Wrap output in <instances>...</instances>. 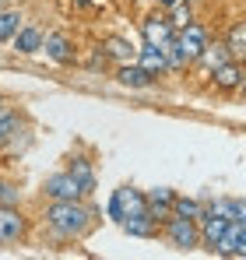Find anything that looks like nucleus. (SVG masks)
Here are the masks:
<instances>
[{
  "instance_id": "1",
  "label": "nucleus",
  "mask_w": 246,
  "mask_h": 260,
  "mask_svg": "<svg viewBox=\"0 0 246 260\" xmlns=\"http://www.w3.org/2000/svg\"><path fill=\"white\" fill-rule=\"evenodd\" d=\"M88 211H84L78 201H53L49 208H46V221H49V229L56 232V236H64V239H74V236H81L84 229H88Z\"/></svg>"
},
{
  "instance_id": "2",
  "label": "nucleus",
  "mask_w": 246,
  "mask_h": 260,
  "mask_svg": "<svg viewBox=\"0 0 246 260\" xmlns=\"http://www.w3.org/2000/svg\"><path fill=\"white\" fill-rule=\"evenodd\" d=\"M165 236H169V243L179 246V250H194V246L201 243L197 221H194V218H183V215H172L165 221Z\"/></svg>"
},
{
  "instance_id": "3",
  "label": "nucleus",
  "mask_w": 246,
  "mask_h": 260,
  "mask_svg": "<svg viewBox=\"0 0 246 260\" xmlns=\"http://www.w3.org/2000/svg\"><path fill=\"white\" fill-rule=\"evenodd\" d=\"M141 211H148V197L130 186H123L109 197V218H116V221H123L127 215H141Z\"/></svg>"
},
{
  "instance_id": "4",
  "label": "nucleus",
  "mask_w": 246,
  "mask_h": 260,
  "mask_svg": "<svg viewBox=\"0 0 246 260\" xmlns=\"http://www.w3.org/2000/svg\"><path fill=\"white\" fill-rule=\"evenodd\" d=\"M176 46H179V53H183V60L187 63H194L201 53H204L207 46V32L201 25H194V21H187L183 28H179V36H176Z\"/></svg>"
},
{
  "instance_id": "5",
  "label": "nucleus",
  "mask_w": 246,
  "mask_h": 260,
  "mask_svg": "<svg viewBox=\"0 0 246 260\" xmlns=\"http://www.w3.org/2000/svg\"><path fill=\"white\" fill-rule=\"evenodd\" d=\"M42 190H46L49 201H81L84 197V190L78 186V179H74L71 173H53L49 179H46Z\"/></svg>"
},
{
  "instance_id": "6",
  "label": "nucleus",
  "mask_w": 246,
  "mask_h": 260,
  "mask_svg": "<svg viewBox=\"0 0 246 260\" xmlns=\"http://www.w3.org/2000/svg\"><path fill=\"white\" fill-rule=\"evenodd\" d=\"M21 232H25V218L14 211V204H4L0 208V243H14Z\"/></svg>"
},
{
  "instance_id": "7",
  "label": "nucleus",
  "mask_w": 246,
  "mask_h": 260,
  "mask_svg": "<svg viewBox=\"0 0 246 260\" xmlns=\"http://www.w3.org/2000/svg\"><path fill=\"white\" fill-rule=\"evenodd\" d=\"M120 225H123V232H130V236H141V239H151V236L159 232V218H151V211L127 215Z\"/></svg>"
},
{
  "instance_id": "8",
  "label": "nucleus",
  "mask_w": 246,
  "mask_h": 260,
  "mask_svg": "<svg viewBox=\"0 0 246 260\" xmlns=\"http://www.w3.org/2000/svg\"><path fill=\"white\" fill-rule=\"evenodd\" d=\"M141 32H144V43L151 46H165L172 39V21H165L162 14H151L144 25H141Z\"/></svg>"
},
{
  "instance_id": "9",
  "label": "nucleus",
  "mask_w": 246,
  "mask_h": 260,
  "mask_svg": "<svg viewBox=\"0 0 246 260\" xmlns=\"http://www.w3.org/2000/svg\"><path fill=\"white\" fill-rule=\"evenodd\" d=\"M225 229H229V218H222V215H204V218H201V243H204L207 250H214V246L222 243Z\"/></svg>"
},
{
  "instance_id": "10",
  "label": "nucleus",
  "mask_w": 246,
  "mask_h": 260,
  "mask_svg": "<svg viewBox=\"0 0 246 260\" xmlns=\"http://www.w3.org/2000/svg\"><path fill=\"white\" fill-rule=\"evenodd\" d=\"M137 63H141V67H144L151 78H155L159 71H165V67H169V60H165V49H162V46H151V43H144L141 49H137Z\"/></svg>"
},
{
  "instance_id": "11",
  "label": "nucleus",
  "mask_w": 246,
  "mask_h": 260,
  "mask_svg": "<svg viewBox=\"0 0 246 260\" xmlns=\"http://www.w3.org/2000/svg\"><path fill=\"white\" fill-rule=\"evenodd\" d=\"M42 49H46V56H49V60H56V63H74L71 43H67V36H60V32L46 36V39H42Z\"/></svg>"
},
{
  "instance_id": "12",
  "label": "nucleus",
  "mask_w": 246,
  "mask_h": 260,
  "mask_svg": "<svg viewBox=\"0 0 246 260\" xmlns=\"http://www.w3.org/2000/svg\"><path fill=\"white\" fill-rule=\"evenodd\" d=\"M120 85H127V88H148L151 85V74L141 67V63H123L120 67Z\"/></svg>"
},
{
  "instance_id": "13",
  "label": "nucleus",
  "mask_w": 246,
  "mask_h": 260,
  "mask_svg": "<svg viewBox=\"0 0 246 260\" xmlns=\"http://www.w3.org/2000/svg\"><path fill=\"white\" fill-rule=\"evenodd\" d=\"M172 201H176L172 190H165V186L151 190V193H148V211H151V218H165L172 211Z\"/></svg>"
},
{
  "instance_id": "14",
  "label": "nucleus",
  "mask_w": 246,
  "mask_h": 260,
  "mask_svg": "<svg viewBox=\"0 0 246 260\" xmlns=\"http://www.w3.org/2000/svg\"><path fill=\"white\" fill-rule=\"evenodd\" d=\"M14 46H18V53H25V56H28V53H39L42 49V32L32 28V25H28V28H18V32H14Z\"/></svg>"
},
{
  "instance_id": "15",
  "label": "nucleus",
  "mask_w": 246,
  "mask_h": 260,
  "mask_svg": "<svg viewBox=\"0 0 246 260\" xmlns=\"http://www.w3.org/2000/svg\"><path fill=\"white\" fill-rule=\"evenodd\" d=\"M225 49H229V56L246 60V21H236V25L229 28V36H225Z\"/></svg>"
},
{
  "instance_id": "16",
  "label": "nucleus",
  "mask_w": 246,
  "mask_h": 260,
  "mask_svg": "<svg viewBox=\"0 0 246 260\" xmlns=\"http://www.w3.org/2000/svg\"><path fill=\"white\" fill-rule=\"evenodd\" d=\"M211 74H214V85L218 88H236L239 85V63H232V60H225V63L214 67Z\"/></svg>"
},
{
  "instance_id": "17",
  "label": "nucleus",
  "mask_w": 246,
  "mask_h": 260,
  "mask_svg": "<svg viewBox=\"0 0 246 260\" xmlns=\"http://www.w3.org/2000/svg\"><path fill=\"white\" fill-rule=\"evenodd\" d=\"M67 173L78 179V186H81L84 193H91V190H95V173H91V166H88L84 158H74V166H71Z\"/></svg>"
},
{
  "instance_id": "18",
  "label": "nucleus",
  "mask_w": 246,
  "mask_h": 260,
  "mask_svg": "<svg viewBox=\"0 0 246 260\" xmlns=\"http://www.w3.org/2000/svg\"><path fill=\"white\" fill-rule=\"evenodd\" d=\"M106 56H116V60H123V63H130V60L137 56V49L127 43V39L113 36V39H106Z\"/></svg>"
},
{
  "instance_id": "19",
  "label": "nucleus",
  "mask_w": 246,
  "mask_h": 260,
  "mask_svg": "<svg viewBox=\"0 0 246 260\" xmlns=\"http://www.w3.org/2000/svg\"><path fill=\"white\" fill-rule=\"evenodd\" d=\"M172 215H183V218H194V221H201V218H204V204H201V201L176 197V201H172Z\"/></svg>"
},
{
  "instance_id": "20",
  "label": "nucleus",
  "mask_w": 246,
  "mask_h": 260,
  "mask_svg": "<svg viewBox=\"0 0 246 260\" xmlns=\"http://www.w3.org/2000/svg\"><path fill=\"white\" fill-rule=\"evenodd\" d=\"M197 60H201V63H204L207 71H214V67H222V63H225V60H229V49H225V46H211L207 43L204 46V53H201V56H197Z\"/></svg>"
},
{
  "instance_id": "21",
  "label": "nucleus",
  "mask_w": 246,
  "mask_h": 260,
  "mask_svg": "<svg viewBox=\"0 0 246 260\" xmlns=\"http://www.w3.org/2000/svg\"><path fill=\"white\" fill-rule=\"evenodd\" d=\"M18 21H21V14H18V11H0V43L14 39V32L21 28Z\"/></svg>"
},
{
  "instance_id": "22",
  "label": "nucleus",
  "mask_w": 246,
  "mask_h": 260,
  "mask_svg": "<svg viewBox=\"0 0 246 260\" xmlns=\"http://www.w3.org/2000/svg\"><path fill=\"white\" fill-rule=\"evenodd\" d=\"M14 134H18V116L11 109H0V144H7Z\"/></svg>"
},
{
  "instance_id": "23",
  "label": "nucleus",
  "mask_w": 246,
  "mask_h": 260,
  "mask_svg": "<svg viewBox=\"0 0 246 260\" xmlns=\"http://www.w3.org/2000/svg\"><path fill=\"white\" fill-rule=\"evenodd\" d=\"M4 204H18V190L11 183H0V208Z\"/></svg>"
},
{
  "instance_id": "24",
  "label": "nucleus",
  "mask_w": 246,
  "mask_h": 260,
  "mask_svg": "<svg viewBox=\"0 0 246 260\" xmlns=\"http://www.w3.org/2000/svg\"><path fill=\"white\" fill-rule=\"evenodd\" d=\"M172 18H176L172 25H179V28H183V25L190 21V7H179V4H176V11H172Z\"/></svg>"
},
{
  "instance_id": "25",
  "label": "nucleus",
  "mask_w": 246,
  "mask_h": 260,
  "mask_svg": "<svg viewBox=\"0 0 246 260\" xmlns=\"http://www.w3.org/2000/svg\"><path fill=\"white\" fill-rule=\"evenodd\" d=\"M236 88H243V95H246V67H239V85Z\"/></svg>"
},
{
  "instance_id": "26",
  "label": "nucleus",
  "mask_w": 246,
  "mask_h": 260,
  "mask_svg": "<svg viewBox=\"0 0 246 260\" xmlns=\"http://www.w3.org/2000/svg\"><path fill=\"white\" fill-rule=\"evenodd\" d=\"M159 4H162V7H176L179 0H159Z\"/></svg>"
},
{
  "instance_id": "27",
  "label": "nucleus",
  "mask_w": 246,
  "mask_h": 260,
  "mask_svg": "<svg viewBox=\"0 0 246 260\" xmlns=\"http://www.w3.org/2000/svg\"><path fill=\"white\" fill-rule=\"evenodd\" d=\"M74 4H78V7H88V4H91V0H74Z\"/></svg>"
},
{
  "instance_id": "28",
  "label": "nucleus",
  "mask_w": 246,
  "mask_h": 260,
  "mask_svg": "<svg viewBox=\"0 0 246 260\" xmlns=\"http://www.w3.org/2000/svg\"><path fill=\"white\" fill-rule=\"evenodd\" d=\"M0 109H4V106H0Z\"/></svg>"
}]
</instances>
